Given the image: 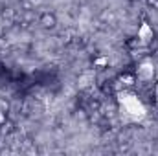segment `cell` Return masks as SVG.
I'll use <instances>...</instances> for the list:
<instances>
[{
	"instance_id": "cell-1",
	"label": "cell",
	"mask_w": 158,
	"mask_h": 156,
	"mask_svg": "<svg viewBox=\"0 0 158 156\" xmlns=\"http://www.w3.org/2000/svg\"><path fill=\"white\" fill-rule=\"evenodd\" d=\"M118 101H119V107H121V112L129 117V119L138 121V119H143L145 114H147L143 103H142V101L138 99V96H134V94L123 92V94H119Z\"/></svg>"
},
{
	"instance_id": "cell-2",
	"label": "cell",
	"mask_w": 158,
	"mask_h": 156,
	"mask_svg": "<svg viewBox=\"0 0 158 156\" xmlns=\"http://www.w3.org/2000/svg\"><path fill=\"white\" fill-rule=\"evenodd\" d=\"M153 76H155V66H153V63H149V61L142 63V64L138 66V70H136V77L140 79V81H151Z\"/></svg>"
},
{
	"instance_id": "cell-3",
	"label": "cell",
	"mask_w": 158,
	"mask_h": 156,
	"mask_svg": "<svg viewBox=\"0 0 158 156\" xmlns=\"http://www.w3.org/2000/svg\"><path fill=\"white\" fill-rule=\"evenodd\" d=\"M138 39L142 40L143 44H147L149 40L153 39V28L149 24H142L140 30H138Z\"/></svg>"
},
{
	"instance_id": "cell-4",
	"label": "cell",
	"mask_w": 158,
	"mask_h": 156,
	"mask_svg": "<svg viewBox=\"0 0 158 156\" xmlns=\"http://www.w3.org/2000/svg\"><path fill=\"white\" fill-rule=\"evenodd\" d=\"M155 96H156V103H158V83H156V90H155Z\"/></svg>"
}]
</instances>
